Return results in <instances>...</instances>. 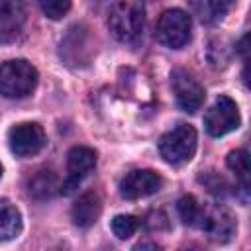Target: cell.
Wrapping results in <instances>:
<instances>
[{
  "label": "cell",
  "instance_id": "5",
  "mask_svg": "<svg viewBox=\"0 0 251 251\" xmlns=\"http://www.w3.org/2000/svg\"><path fill=\"white\" fill-rule=\"evenodd\" d=\"M190 16L184 10L171 8L157 22V39L171 49H180L190 41Z\"/></svg>",
  "mask_w": 251,
  "mask_h": 251
},
{
  "label": "cell",
  "instance_id": "14",
  "mask_svg": "<svg viewBox=\"0 0 251 251\" xmlns=\"http://www.w3.org/2000/svg\"><path fill=\"white\" fill-rule=\"evenodd\" d=\"M59 184H57V176L53 171L49 169H39L37 173H33V176H29L27 180V190L33 198L37 200H47L57 192Z\"/></svg>",
  "mask_w": 251,
  "mask_h": 251
},
{
  "label": "cell",
  "instance_id": "6",
  "mask_svg": "<svg viewBox=\"0 0 251 251\" xmlns=\"http://www.w3.org/2000/svg\"><path fill=\"white\" fill-rule=\"evenodd\" d=\"M241 124L239 108L229 96H220L204 116V127L212 137H222Z\"/></svg>",
  "mask_w": 251,
  "mask_h": 251
},
{
  "label": "cell",
  "instance_id": "8",
  "mask_svg": "<svg viewBox=\"0 0 251 251\" xmlns=\"http://www.w3.org/2000/svg\"><path fill=\"white\" fill-rule=\"evenodd\" d=\"M96 165V153L90 147H73L67 155V178L65 182L59 186L61 194H73L78 184L82 182L84 176H88V173L94 169Z\"/></svg>",
  "mask_w": 251,
  "mask_h": 251
},
{
  "label": "cell",
  "instance_id": "3",
  "mask_svg": "<svg viewBox=\"0 0 251 251\" xmlns=\"http://www.w3.org/2000/svg\"><path fill=\"white\" fill-rule=\"evenodd\" d=\"M196 129L190 124H178L159 139V153L169 165H184L196 153Z\"/></svg>",
  "mask_w": 251,
  "mask_h": 251
},
{
  "label": "cell",
  "instance_id": "1",
  "mask_svg": "<svg viewBox=\"0 0 251 251\" xmlns=\"http://www.w3.org/2000/svg\"><path fill=\"white\" fill-rule=\"evenodd\" d=\"M145 25V8L141 0H120L110 16L108 27L112 35L122 43H133L139 39Z\"/></svg>",
  "mask_w": 251,
  "mask_h": 251
},
{
  "label": "cell",
  "instance_id": "12",
  "mask_svg": "<svg viewBox=\"0 0 251 251\" xmlns=\"http://www.w3.org/2000/svg\"><path fill=\"white\" fill-rule=\"evenodd\" d=\"M100 212H102V200L96 192L90 190V192H84L82 196H78V200L73 204L71 218H73L75 226L86 229L96 224Z\"/></svg>",
  "mask_w": 251,
  "mask_h": 251
},
{
  "label": "cell",
  "instance_id": "2",
  "mask_svg": "<svg viewBox=\"0 0 251 251\" xmlns=\"http://www.w3.org/2000/svg\"><path fill=\"white\" fill-rule=\"evenodd\" d=\"M37 69L25 59H12L0 65V96L25 98L37 86Z\"/></svg>",
  "mask_w": 251,
  "mask_h": 251
},
{
  "label": "cell",
  "instance_id": "10",
  "mask_svg": "<svg viewBox=\"0 0 251 251\" xmlns=\"http://www.w3.org/2000/svg\"><path fill=\"white\" fill-rule=\"evenodd\" d=\"M163 184V178L149 169H135L120 180V194L126 200H139L155 194Z\"/></svg>",
  "mask_w": 251,
  "mask_h": 251
},
{
  "label": "cell",
  "instance_id": "11",
  "mask_svg": "<svg viewBox=\"0 0 251 251\" xmlns=\"http://www.w3.org/2000/svg\"><path fill=\"white\" fill-rule=\"evenodd\" d=\"M25 24L24 0H0V43L16 41Z\"/></svg>",
  "mask_w": 251,
  "mask_h": 251
},
{
  "label": "cell",
  "instance_id": "7",
  "mask_svg": "<svg viewBox=\"0 0 251 251\" xmlns=\"http://www.w3.org/2000/svg\"><path fill=\"white\" fill-rule=\"evenodd\" d=\"M8 143L14 155L31 157V155H37L45 147V131L35 122H24V124L10 127Z\"/></svg>",
  "mask_w": 251,
  "mask_h": 251
},
{
  "label": "cell",
  "instance_id": "18",
  "mask_svg": "<svg viewBox=\"0 0 251 251\" xmlns=\"http://www.w3.org/2000/svg\"><path fill=\"white\" fill-rule=\"evenodd\" d=\"M204 10H202V20L206 22H218L226 16V12L231 6V0H202Z\"/></svg>",
  "mask_w": 251,
  "mask_h": 251
},
{
  "label": "cell",
  "instance_id": "20",
  "mask_svg": "<svg viewBox=\"0 0 251 251\" xmlns=\"http://www.w3.org/2000/svg\"><path fill=\"white\" fill-rule=\"evenodd\" d=\"M0 178H2V165H0Z\"/></svg>",
  "mask_w": 251,
  "mask_h": 251
},
{
  "label": "cell",
  "instance_id": "16",
  "mask_svg": "<svg viewBox=\"0 0 251 251\" xmlns=\"http://www.w3.org/2000/svg\"><path fill=\"white\" fill-rule=\"evenodd\" d=\"M139 227V222L135 216L131 214H118L114 220H112V231L118 239H127L131 237Z\"/></svg>",
  "mask_w": 251,
  "mask_h": 251
},
{
  "label": "cell",
  "instance_id": "9",
  "mask_svg": "<svg viewBox=\"0 0 251 251\" xmlns=\"http://www.w3.org/2000/svg\"><path fill=\"white\" fill-rule=\"evenodd\" d=\"M171 84H173L175 98H176V104L180 110H184L188 114H194L196 110H200L206 94H204V88L200 86V82L192 75H188L182 69H176L171 75Z\"/></svg>",
  "mask_w": 251,
  "mask_h": 251
},
{
  "label": "cell",
  "instance_id": "13",
  "mask_svg": "<svg viewBox=\"0 0 251 251\" xmlns=\"http://www.w3.org/2000/svg\"><path fill=\"white\" fill-rule=\"evenodd\" d=\"M22 231V214L6 198H0V241H10Z\"/></svg>",
  "mask_w": 251,
  "mask_h": 251
},
{
  "label": "cell",
  "instance_id": "15",
  "mask_svg": "<svg viewBox=\"0 0 251 251\" xmlns=\"http://www.w3.org/2000/svg\"><path fill=\"white\" fill-rule=\"evenodd\" d=\"M227 167L237 176V180L241 182V188L247 192V186H249V157H247V151H243V149L231 151L227 155Z\"/></svg>",
  "mask_w": 251,
  "mask_h": 251
},
{
  "label": "cell",
  "instance_id": "4",
  "mask_svg": "<svg viewBox=\"0 0 251 251\" xmlns=\"http://www.w3.org/2000/svg\"><path fill=\"white\" fill-rule=\"evenodd\" d=\"M196 227H200L210 239L218 243H226L233 237L237 224L231 212L220 204H200V216L196 222Z\"/></svg>",
  "mask_w": 251,
  "mask_h": 251
},
{
  "label": "cell",
  "instance_id": "17",
  "mask_svg": "<svg viewBox=\"0 0 251 251\" xmlns=\"http://www.w3.org/2000/svg\"><path fill=\"white\" fill-rule=\"evenodd\" d=\"M178 214H180L184 224L196 227V222H198V216H200V202H198V198L190 196V194L182 196L178 200Z\"/></svg>",
  "mask_w": 251,
  "mask_h": 251
},
{
  "label": "cell",
  "instance_id": "19",
  "mask_svg": "<svg viewBox=\"0 0 251 251\" xmlns=\"http://www.w3.org/2000/svg\"><path fill=\"white\" fill-rule=\"evenodd\" d=\"M71 0H39V6L49 20H61L71 10Z\"/></svg>",
  "mask_w": 251,
  "mask_h": 251
}]
</instances>
